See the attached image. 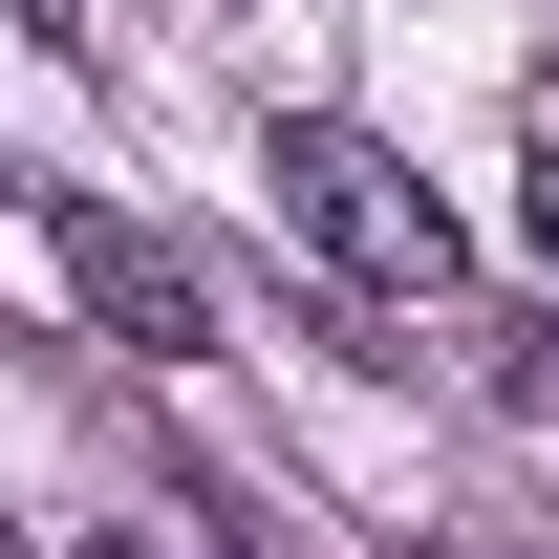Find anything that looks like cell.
<instances>
[{
    "instance_id": "obj_5",
    "label": "cell",
    "mask_w": 559,
    "mask_h": 559,
    "mask_svg": "<svg viewBox=\"0 0 559 559\" xmlns=\"http://www.w3.org/2000/svg\"><path fill=\"white\" fill-rule=\"evenodd\" d=\"M538 259H559V151H538Z\"/></svg>"
},
{
    "instance_id": "obj_3",
    "label": "cell",
    "mask_w": 559,
    "mask_h": 559,
    "mask_svg": "<svg viewBox=\"0 0 559 559\" xmlns=\"http://www.w3.org/2000/svg\"><path fill=\"white\" fill-rule=\"evenodd\" d=\"M474 388L516 430H559V301H516V323H474Z\"/></svg>"
},
{
    "instance_id": "obj_6",
    "label": "cell",
    "mask_w": 559,
    "mask_h": 559,
    "mask_svg": "<svg viewBox=\"0 0 559 559\" xmlns=\"http://www.w3.org/2000/svg\"><path fill=\"white\" fill-rule=\"evenodd\" d=\"M108 559H130V538H108Z\"/></svg>"
},
{
    "instance_id": "obj_1",
    "label": "cell",
    "mask_w": 559,
    "mask_h": 559,
    "mask_svg": "<svg viewBox=\"0 0 559 559\" xmlns=\"http://www.w3.org/2000/svg\"><path fill=\"white\" fill-rule=\"evenodd\" d=\"M259 194H280V237H301L323 280H366V301H474L452 194H430L366 108H280V130H259Z\"/></svg>"
},
{
    "instance_id": "obj_2",
    "label": "cell",
    "mask_w": 559,
    "mask_h": 559,
    "mask_svg": "<svg viewBox=\"0 0 559 559\" xmlns=\"http://www.w3.org/2000/svg\"><path fill=\"white\" fill-rule=\"evenodd\" d=\"M44 259H66V301H86V323H108V345H130V366H215V280L173 259L151 215H108V194H66V215H44Z\"/></svg>"
},
{
    "instance_id": "obj_4",
    "label": "cell",
    "mask_w": 559,
    "mask_h": 559,
    "mask_svg": "<svg viewBox=\"0 0 559 559\" xmlns=\"http://www.w3.org/2000/svg\"><path fill=\"white\" fill-rule=\"evenodd\" d=\"M22 22H44V44H86V0H22Z\"/></svg>"
},
{
    "instance_id": "obj_7",
    "label": "cell",
    "mask_w": 559,
    "mask_h": 559,
    "mask_svg": "<svg viewBox=\"0 0 559 559\" xmlns=\"http://www.w3.org/2000/svg\"><path fill=\"white\" fill-rule=\"evenodd\" d=\"M0 559H22V538H0Z\"/></svg>"
}]
</instances>
